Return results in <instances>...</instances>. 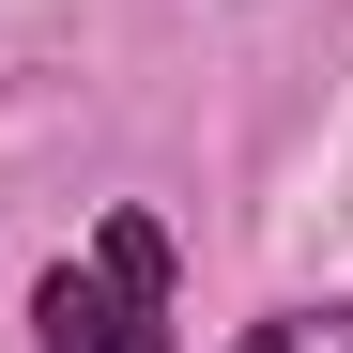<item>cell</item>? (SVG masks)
<instances>
[{
    "instance_id": "1",
    "label": "cell",
    "mask_w": 353,
    "mask_h": 353,
    "mask_svg": "<svg viewBox=\"0 0 353 353\" xmlns=\"http://www.w3.org/2000/svg\"><path fill=\"white\" fill-rule=\"evenodd\" d=\"M31 353H169V230L108 215L92 246L31 292Z\"/></svg>"
},
{
    "instance_id": "2",
    "label": "cell",
    "mask_w": 353,
    "mask_h": 353,
    "mask_svg": "<svg viewBox=\"0 0 353 353\" xmlns=\"http://www.w3.org/2000/svg\"><path fill=\"white\" fill-rule=\"evenodd\" d=\"M230 353H353V292H338V307H276V323H246Z\"/></svg>"
}]
</instances>
